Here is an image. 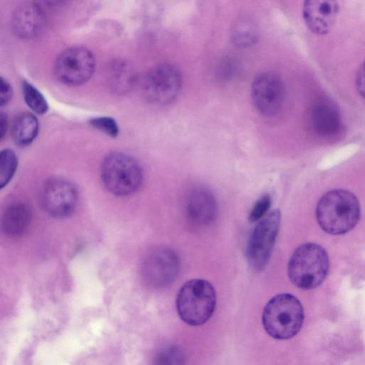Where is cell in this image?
<instances>
[{"label":"cell","mask_w":365,"mask_h":365,"mask_svg":"<svg viewBox=\"0 0 365 365\" xmlns=\"http://www.w3.org/2000/svg\"><path fill=\"white\" fill-rule=\"evenodd\" d=\"M360 213V205L356 195L343 189L326 192L316 207L319 225L331 235H342L349 232L357 224Z\"/></svg>","instance_id":"1"},{"label":"cell","mask_w":365,"mask_h":365,"mask_svg":"<svg viewBox=\"0 0 365 365\" xmlns=\"http://www.w3.org/2000/svg\"><path fill=\"white\" fill-rule=\"evenodd\" d=\"M329 259L326 250L321 245L307 242L299 245L292 253L287 272L294 285L310 290L321 285L327 277Z\"/></svg>","instance_id":"2"},{"label":"cell","mask_w":365,"mask_h":365,"mask_svg":"<svg viewBox=\"0 0 365 365\" xmlns=\"http://www.w3.org/2000/svg\"><path fill=\"white\" fill-rule=\"evenodd\" d=\"M304 318L300 301L288 293L273 297L266 304L262 317L265 331L276 339L294 336L301 329Z\"/></svg>","instance_id":"3"},{"label":"cell","mask_w":365,"mask_h":365,"mask_svg":"<svg viewBox=\"0 0 365 365\" xmlns=\"http://www.w3.org/2000/svg\"><path fill=\"white\" fill-rule=\"evenodd\" d=\"M216 293L212 284L203 279H192L179 289L176 307L179 317L190 326L207 322L214 313Z\"/></svg>","instance_id":"4"},{"label":"cell","mask_w":365,"mask_h":365,"mask_svg":"<svg viewBox=\"0 0 365 365\" xmlns=\"http://www.w3.org/2000/svg\"><path fill=\"white\" fill-rule=\"evenodd\" d=\"M101 177L110 192L117 196H127L140 187L143 172L133 158L124 153L113 152L102 162Z\"/></svg>","instance_id":"5"},{"label":"cell","mask_w":365,"mask_h":365,"mask_svg":"<svg viewBox=\"0 0 365 365\" xmlns=\"http://www.w3.org/2000/svg\"><path fill=\"white\" fill-rule=\"evenodd\" d=\"M182 87L179 70L170 63H160L152 67L142 81L143 93L154 105H166L178 96Z\"/></svg>","instance_id":"6"},{"label":"cell","mask_w":365,"mask_h":365,"mask_svg":"<svg viewBox=\"0 0 365 365\" xmlns=\"http://www.w3.org/2000/svg\"><path fill=\"white\" fill-rule=\"evenodd\" d=\"M258 221L247 247V261L255 270L262 269L269 262L279 230L280 211L272 210Z\"/></svg>","instance_id":"7"},{"label":"cell","mask_w":365,"mask_h":365,"mask_svg":"<svg viewBox=\"0 0 365 365\" xmlns=\"http://www.w3.org/2000/svg\"><path fill=\"white\" fill-rule=\"evenodd\" d=\"M96 68V59L91 51L73 46L62 51L54 63L57 79L68 86H78L87 82Z\"/></svg>","instance_id":"8"},{"label":"cell","mask_w":365,"mask_h":365,"mask_svg":"<svg viewBox=\"0 0 365 365\" xmlns=\"http://www.w3.org/2000/svg\"><path fill=\"white\" fill-rule=\"evenodd\" d=\"M251 98L256 110L265 116H274L282 110L284 98V85L275 73L266 71L254 79Z\"/></svg>","instance_id":"9"},{"label":"cell","mask_w":365,"mask_h":365,"mask_svg":"<svg viewBox=\"0 0 365 365\" xmlns=\"http://www.w3.org/2000/svg\"><path fill=\"white\" fill-rule=\"evenodd\" d=\"M179 267V259L174 251L169 248H158L145 257L142 274L149 285L161 288L170 284L175 279Z\"/></svg>","instance_id":"10"},{"label":"cell","mask_w":365,"mask_h":365,"mask_svg":"<svg viewBox=\"0 0 365 365\" xmlns=\"http://www.w3.org/2000/svg\"><path fill=\"white\" fill-rule=\"evenodd\" d=\"M42 202L46 210L53 217L65 218L76 209L78 191L69 180L54 178L48 180L43 187Z\"/></svg>","instance_id":"11"},{"label":"cell","mask_w":365,"mask_h":365,"mask_svg":"<svg viewBox=\"0 0 365 365\" xmlns=\"http://www.w3.org/2000/svg\"><path fill=\"white\" fill-rule=\"evenodd\" d=\"M308 126L312 133L322 140L336 138L342 131V120L336 104L321 97L314 101L308 110Z\"/></svg>","instance_id":"12"},{"label":"cell","mask_w":365,"mask_h":365,"mask_svg":"<svg viewBox=\"0 0 365 365\" xmlns=\"http://www.w3.org/2000/svg\"><path fill=\"white\" fill-rule=\"evenodd\" d=\"M339 11L336 0H304L303 18L307 28L317 35L327 34Z\"/></svg>","instance_id":"13"},{"label":"cell","mask_w":365,"mask_h":365,"mask_svg":"<svg viewBox=\"0 0 365 365\" xmlns=\"http://www.w3.org/2000/svg\"><path fill=\"white\" fill-rule=\"evenodd\" d=\"M217 210L215 198L206 187H196L188 193L185 213L192 224L197 226L210 225L216 217Z\"/></svg>","instance_id":"14"},{"label":"cell","mask_w":365,"mask_h":365,"mask_svg":"<svg viewBox=\"0 0 365 365\" xmlns=\"http://www.w3.org/2000/svg\"><path fill=\"white\" fill-rule=\"evenodd\" d=\"M44 15L41 7L35 3H26L14 13L12 20L15 34L24 38L36 36L44 24Z\"/></svg>","instance_id":"15"},{"label":"cell","mask_w":365,"mask_h":365,"mask_svg":"<svg viewBox=\"0 0 365 365\" xmlns=\"http://www.w3.org/2000/svg\"><path fill=\"white\" fill-rule=\"evenodd\" d=\"M31 216V210L26 204L23 202L12 204L3 214L1 230L9 237H18L28 228Z\"/></svg>","instance_id":"16"},{"label":"cell","mask_w":365,"mask_h":365,"mask_svg":"<svg viewBox=\"0 0 365 365\" xmlns=\"http://www.w3.org/2000/svg\"><path fill=\"white\" fill-rule=\"evenodd\" d=\"M39 130L37 118L31 113L17 115L11 125V137L14 143L24 148L29 145L36 138Z\"/></svg>","instance_id":"17"},{"label":"cell","mask_w":365,"mask_h":365,"mask_svg":"<svg viewBox=\"0 0 365 365\" xmlns=\"http://www.w3.org/2000/svg\"><path fill=\"white\" fill-rule=\"evenodd\" d=\"M136 73L127 63L115 61L111 64L108 73V83L111 91L117 94L128 93L136 83Z\"/></svg>","instance_id":"18"},{"label":"cell","mask_w":365,"mask_h":365,"mask_svg":"<svg viewBox=\"0 0 365 365\" xmlns=\"http://www.w3.org/2000/svg\"><path fill=\"white\" fill-rule=\"evenodd\" d=\"M22 92L25 103L34 113L43 115L48 111V105L46 98L31 83L24 81Z\"/></svg>","instance_id":"19"},{"label":"cell","mask_w":365,"mask_h":365,"mask_svg":"<svg viewBox=\"0 0 365 365\" xmlns=\"http://www.w3.org/2000/svg\"><path fill=\"white\" fill-rule=\"evenodd\" d=\"M17 166L18 159L13 150L6 148L0 151V190L11 181Z\"/></svg>","instance_id":"20"},{"label":"cell","mask_w":365,"mask_h":365,"mask_svg":"<svg viewBox=\"0 0 365 365\" xmlns=\"http://www.w3.org/2000/svg\"><path fill=\"white\" fill-rule=\"evenodd\" d=\"M182 351L175 346H169L161 350L156 356L158 364H181L184 363Z\"/></svg>","instance_id":"21"},{"label":"cell","mask_w":365,"mask_h":365,"mask_svg":"<svg viewBox=\"0 0 365 365\" xmlns=\"http://www.w3.org/2000/svg\"><path fill=\"white\" fill-rule=\"evenodd\" d=\"M271 197L269 195H263L255 203L249 215L251 222H255L262 218L271 206Z\"/></svg>","instance_id":"22"},{"label":"cell","mask_w":365,"mask_h":365,"mask_svg":"<svg viewBox=\"0 0 365 365\" xmlns=\"http://www.w3.org/2000/svg\"><path fill=\"white\" fill-rule=\"evenodd\" d=\"M91 124L96 129L110 135L116 136L118 127L115 121L110 117H98L93 118Z\"/></svg>","instance_id":"23"},{"label":"cell","mask_w":365,"mask_h":365,"mask_svg":"<svg viewBox=\"0 0 365 365\" xmlns=\"http://www.w3.org/2000/svg\"><path fill=\"white\" fill-rule=\"evenodd\" d=\"M13 96V90L10 83L0 76V106L9 103Z\"/></svg>","instance_id":"24"},{"label":"cell","mask_w":365,"mask_h":365,"mask_svg":"<svg viewBox=\"0 0 365 365\" xmlns=\"http://www.w3.org/2000/svg\"><path fill=\"white\" fill-rule=\"evenodd\" d=\"M8 118L5 113L0 110V141H1L7 130Z\"/></svg>","instance_id":"25"},{"label":"cell","mask_w":365,"mask_h":365,"mask_svg":"<svg viewBox=\"0 0 365 365\" xmlns=\"http://www.w3.org/2000/svg\"><path fill=\"white\" fill-rule=\"evenodd\" d=\"M356 84L359 92L361 95L364 96V65L359 68L356 78Z\"/></svg>","instance_id":"26"}]
</instances>
